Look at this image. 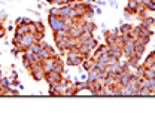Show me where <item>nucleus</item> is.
I'll use <instances>...</instances> for the list:
<instances>
[{"label": "nucleus", "instance_id": "obj_1", "mask_svg": "<svg viewBox=\"0 0 155 131\" xmlns=\"http://www.w3.org/2000/svg\"><path fill=\"white\" fill-rule=\"evenodd\" d=\"M42 63H43V61H42ZM42 63H33V64L30 66V69H28V73L31 75V77H33L36 82H40V80L43 79V76H45Z\"/></svg>", "mask_w": 155, "mask_h": 131}, {"label": "nucleus", "instance_id": "obj_2", "mask_svg": "<svg viewBox=\"0 0 155 131\" xmlns=\"http://www.w3.org/2000/svg\"><path fill=\"white\" fill-rule=\"evenodd\" d=\"M48 24L49 27L52 28V31H57V30H69V25L64 24L60 17H55V15H49L48 17Z\"/></svg>", "mask_w": 155, "mask_h": 131}, {"label": "nucleus", "instance_id": "obj_3", "mask_svg": "<svg viewBox=\"0 0 155 131\" xmlns=\"http://www.w3.org/2000/svg\"><path fill=\"white\" fill-rule=\"evenodd\" d=\"M63 77H64L63 73H58V72H54V70L46 72L45 76H43V79L48 82V85H52L54 82H60V80H63Z\"/></svg>", "mask_w": 155, "mask_h": 131}, {"label": "nucleus", "instance_id": "obj_4", "mask_svg": "<svg viewBox=\"0 0 155 131\" xmlns=\"http://www.w3.org/2000/svg\"><path fill=\"white\" fill-rule=\"evenodd\" d=\"M131 33L133 34H136L137 38L139 36H152V30H149L148 27H143V25H133V30H131Z\"/></svg>", "mask_w": 155, "mask_h": 131}, {"label": "nucleus", "instance_id": "obj_5", "mask_svg": "<svg viewBox=\"0 0 155 131\" xmlns=\"http://www.w3.org/2000/svg\"><path fill=\"white\" fill-rule=\"evenodd\" d=\"M137 8H139V2H137V0H128V3H127L124 12H127V14H130V15L133 17V15L137 14Z\"/></svg>", "mask_w": 155, "mask_h": 131}, {"label": "nucleus", "instance_id": "obj_6", "mask_svg": "<svg viewBox=\"0 0 155 131\" xmlns=\"http://www.w3.org/2000/svg\"><path fill=\"white\" fill-rule=\"evenodd\" d=\"M82 61H84V57L78 55V57H73V58H66L64 63H66L67 66H70V67H81Z\"/></svg>", "mask_w": 155, "mask_h": 131}, {"label": "nucleus", "instance_id": "obj_7", "mask_svg": "<svg viewBox=\"0 0 155 131\" xmlns=\"http://www.w3.org/2000/svg\"><path fill=\"white\" fill-rule=\"evenodd\" d=\"M81 67H82L85 72H90V70H93V69L96 67V60H94L93 57H90V58H87V60L82 61Z\"/></svg>", "mask_w": 155, "mask_h": 131}, {"label": "nucleus", "instance_id": "obj_8", "mask_svg": "<svg viewBox=\"0 0 155 131\" xmlns=\"http://www.w3.org/2000/svg\"><path fill=\"white\" fill-rule=\"evenodd\" d=\"M67 33H69V36H72V38H79L81 33H82V28H81V25H78L76 22H75V24H72V25L69 27Z\"/></svg>", "mask_w": 155, "mask_h": 131}, {"label": "nucleus", "instance_id": "obj_9", "mask_svg": "<svg viewBox=\"0 0 155 131\" xmlns=\"http://www.w3.org/2000/svg\"><path fill=\"white\" fill-rule=\"evenodd\" d=\"M131 30H133V25L128 22H125V24L122 22L119 25V33H122V34H128V33H131Z\"/></svg>", "mask_w": 155, "mask_h": 131}, {"label": "nucleus", "instance_id": "obj_10", "mask_svg": "<svg viewBox=\"0 0 155 131\" xmlns=\"http://www.w3.org/2000/svg\"><path fill=\"white\" fill-rule=\"evenodd\" d=\"M15 31L19 34H27V33H30V25L28 24H19V25H17Z\"/></svg>", "mask_w": 155, "mask_h": 131}, {"label": "nucleus", "instance_id": "obj_11", "mask_svg": "<svg viewBox=\"0 0 155 131\" xmlns=\"http://www.w3.org/2000/svg\"><path fill=\"white\" fill-rule=\"evenodd\" d=\"M140 25H143V27H148V28H149V27L155 25V19L152 18V17H149V15H148V17H145V18L140 21Z\"/></svg>", "mask_w": 155, "mask_h": 131}, {"label": "nucleus", "instance_id": "obj_12", "mask_svg": "<svg viewBox=\"0 0 155 131\" xmlns=\"http://www.w3.org/2000/svg\"><path fill=\"white\" fill-rule=\"evenodd\" d=\"M73 85H75V88H76L78 94H81V91L88 90V82H87V80H84V82H75Z\"/></svg>", "mask_w": 155, "mask_h": 131}, {"label": "nucleus", "instance_id": "obj_13", "mask_svg": "<svg viewBox=\"0 0 155 131\" xmlns=\"http://www.w3.org/2000/svg\"><path fill=\"white\" fill-rule=\"evenodd\" d=\"M151 42V36H139L136 39L134 43H139V45H143V46H148Z\"/></svg>", "mask_w": 155, "mask_h": 131}, {"label": "nucleus", "instance_id": "obj_14", "mask_svg": "<svg viewBox=\"0 0 155 131\" xmlns=\"http://www.w3.org/2000/svg\"><path fill=\"white\" fill-rule=\"evenodd\" d=\"M145 49H146V46H143V45H139V43H134V55L136 57L142 58L143 52H145Z\"/></svg>", "mask_w": 155, "mask_h": 131}, {"label": "nucleus", "instance_id": "obj_15", "mask_svg": "<svg viewBox=\"0 0 155 131\" xmlns=\"http://www.w3.org/2000/svg\"><path fill=\"white\" fill-rule=\"evenodd\" d=\"M70 5H63V6H60V15L58 17H69V14H70Z\"/></svg>", "mask_w": 155, "mask_h": 131}, {"label": "nucleus", "instance_id": "obj_16", "mask_svg": "<svg viewBox=\"0 0 155 131\" xmlns=\"http://www.w3.org/2000/svg\"><path fill=\"white\" fill-rule=\"evenodd\" d=\"M91 38H93V33L91 31H82L81 36H79V42L84 43V42H87L88 39H91Z\"/></svg>", "mask_w": 155, "mask_h": 131}, {"label": "nucleus", "instance_id": "obj_17", "mask_svg": "<svg viewBox=\"0 0 155 131\" xmlns=\"http://www.w3.org/2000/svg\"><path fill=\"white\" fill-rule=\"evenodd\" d=\"M143 77H145V79H152V77H155V72L152 70V69H149V67H145Z\"/></svg>", "mask_w": 155, "mask_h": 131}, {"label": "nucleus", "instance_id": "obj_18", "mask_svg": "<svg viewBox=\"0 0 155 131\" xmlns=\"http://www.w3.org/2000/svg\"><path fill=\"white\" fill-rule=\"evenodd\" d=\"M2 87H3V93H5V90L11 88V87H12L11 79H9V77H3V79H2Z\"/></svg>", "mask_w": 155, "mask_h": 131}, {"label": "nucleus", "instance_id": "obj_19", "mask_svg": "<svg viewBox=\"0 0 155 131\" xmlns=\"http://www.w3.org/2000/svg\"><path fill=\"white\" fill-rule=\"evenodd\" d=\"M154 63H155V57H152L151 54H149V55L146 57V60L143 61V66H145V67H151Z\"/></svg>", "mask_w": 155, "mask_h": 131}, {"label": "nucleus", "instance_id": "obj_20", "mask_svg": "<svg viewBox=\"0 0 155 131\" xmlns=\"http://www.w3.org/2000/svg\"><path fill=\"white\" fill-rule=\"evenodd\" d=\"M38 55L40 60H46V58H49V52L46 51V48H42V49L38 52Z\"/></svg>", "mask_w": 155, "mask_h": 131}, {"label": "nucleus", "instance_id": "obj_21", "mask_svg": "<svg viewBox=\"0 0 155 131\" xmlns=\"http://www.w3.org/2000/svg\"><path fill=\"white\" fill-rule=\"evenodd\" d=\"M33 25H35V30L36 31H45V25H43L42 21H35Z\"/></svg>", "mask_w": 155, "mask_h": 131}, {"label": "nucleus", "instance_id": "obj_22", "mask_svg": "<svg viewBox=\"0 0 155 131\" xmlns=\"http://www.w3.org/2000/svg\"><path fill=\"white\" fill-rule=\"evenodd\" d=\"M33 34V38H35V42H40L43 36H45V31H35V33H31Z\"/></svg>", "mask_w": 155, "mask_h": 131}, {"label": "nucleus", "instance_id": "obj_23", "mask_svg": "<svg viewBox=\"0 0 155 131\" xmlns=\"http://www.w3.org/2000/svg\"><path fill=\"white\" fill-rule=\"evenodd\" d=\"M28 49H30V51H31L33 54H38V52H39V51H40V49H42V48H40V45H39V42H35V43H33V45H31V46H30Z\"/></svg>", "mask_w": 155, "mask_h": 131}, {"label": "nucleus", "instance_id": "obj_24", "mask_svg": "<svg viewBox=\"0 0 155 131\" xmlns=\"http://www.w3.org/2000/svg\"><path fill=\"white\" fill-rule=\"evenodd\" d=\"M84 43H88V45H90V46H91L93 49H94V48H96L97 45H98V42H97V39L94 38V36H93V38H91V39H88L87 42H84Z\"/></svg>", "mask_w": 155, "mask_h": 131}, {"label": "nucleus", "instance_id": "obj_25", "mask_svg": "<svg viewBox=\"0 0 155 131\" xmlns=\"http://www.w3.org/2000/svg\"><path fill=\"white\" fill-rule=\"evenodd\" d=\"M139 95H152V93H151V88H149V87L140 88V91H139Z\"/></svg>", "mask_w": 155, "mask_h": 131}, {"label": "nucleus", "instance_id": "obj_26", "mask_svg": "<svg viewBox=\"0 0 155 131\" xmlns=\"http://www.w3.org/2000/svg\"><path fill=\"white\" fill-rule=\"evenodd\" d=\"M18 94H19L18 90H14L12 87L8 88V90H5V95H18Z\"/></svg>", "mask_w": 155, "mask_h": 131}, {"label": "nucleus", "instance_id": "obj_27", "mask_svg": "<svg viewBox=\"0 0 155 131\" xmlns=\"http://www.w3.org/2000/svg\"><path fill=\"white\" fill-rule=\"evenodd\" d=\"M46 51L49 52V57H55V55H57L55 48H54V46H51V45H48V46H46Z\"/></svg>", "mask_w": 155, "mask_h": 131}, {"label": "nucleus", "instance_id": "obj_28", "mask_svg": "<svg viewBox=\"0 0 155 131\" xmlns=\"http://www.w3.org/2000/svg\"><path fill=\"white\" fill-rule=\"evenodd\" d=\"M48 94H49V95H54V97H61V95H60V93H58L54 87H49V91H48Z\"/></svg>", "mask_w": 155, "mask_h": 131}, {"label": "nucleus", "instance_id": "obj_29", "mask_svg": "<svg viewBox=\"0 0 155 131\" xmlns=\"http://www.w3.org/2000/svg\"><path fill=\"white\" fill-rule=\"evenodd\" d=\"M49 15L58 17V15H60V6H58V8H51V9H49Z\"/></svg>", "mask_w": 155, "mask_h": 131}, {"label": "nucleus", "instance_id": "obj_30", "mask_svg": "<svg viewBox=\"0 0 155 131\" xmlns=\"http://www.w3.org/2000/svg\"><path fill=\"white\" fill-rule=\"evenodd\" d=\"M146 8H148V11H155V3L151 0V2L146 5Z\"/></svg>", "mask_w": 155, "mask_h": 131}, {"label": "nucleus", "instance_id": "obj_31", "mask_svg": "<svg viewBox=\"0 0 155 131\" xmlns=\"http://www.w3.org/2000/svg\"><path fill=\"white\" fill-rule=\"evenodd\" d=\"M9 79H11V80H14V79H18V73H17L15 70H12V72H11V75H9Z\"/></svg>", "mask_w": 155, "mask_h": 131}, {"label": "nucleus", "instance_id": "obj_32", "mask_svg": "<svg viewBox=\"0 0 155 131\" xmlns=\"http://www.w3.org/2000/svg\"><path fill=\"white\" fill-rule=\"evenodd\" d=\"M6 31H8V30H6L5 27H0V39H2V38H5V36H6Z\"/></svg>", "mask_w": 155, "mask_h": 131}, {"label": "nucleus", "instance_id": "obj_33", "mask_svg": "<svg viewBox=\"0 0 155 131\" xmlns=\"http://www.w3.org/2000/svg\"><path fill=\"white\" fill-rule=\"evenodd\" d=\"M6 18H8V15H6L3 11H0V21H5Z\"/></svg>", "mask_w": 155, "mask_h": 131}, {"label": "nucleus", "instance_id": "obj_34", "mask_svg": "<svg viewBox=\"0 0 155 131\" xmlns=\"http://www.w3.org/2000/svg\"><path fill=\"white\" fill-rule=\"evenodd\" d=\"M39 45H40V48H46V46H48V43H46V42H45L43 39H42V40L39 42Z\"/></svg>", "mask_w": 155, "mask_h": 131}, {"label": "nucleus", "instance_id": "obj_35", "mask_svg": "<svg viewBox=\"0 0 155 131\" xmlns=\"http://www.w3.org/2000/svg\"><path fill=\"white\" fill-rule=\"evenodd\" d=\"M109 5H110L112 8H118V3H116L115 0H109Z\"/></svg>", "mask_w": 155, "mask_h": 131}, {"label": "nucleus", "instance_id": "obj_36", "mask_svg": "<svg viewBox=\"0 0 155 131\" xmlns=\"http://www.w3.org/2000/svg\"><path fill=\"white\" fill-rule=\"evenodd\" d=\"M94 12H96V14H101V9H100V8H96V6H94Z\"/></svg>", "mask_w": 155, "mask_h": 131}, {"label": "nucleus", "instance_id": "obj_37", "mask_svg": "<svg viewBox=\"0 0 155 131\" xmlns=\"http://www.w3.org/2000/svg\"><path fill=\"white\" fill-rule=\"evenodd\" d=\"M72 2H87V0H72Z\"/></svg>", "mask_w": 155, "mask_h": 131}, {"label": "nucleus", "instance_id": "obj_38", "mask_svg": "<svg viewBox=\"0 0 155 131\" xmlns=\"http://www.w3.org/2000/svg\"><path fill=\"white\" fill-rule=\"evenodd\" d=\"M151 55H152V57H155V49H154V51H152V52H151Z\"/></svg>", "mask_w": 155, "mask_h": 131}, {"label": "nucleus", "instance_id": "obj_39", "mask_svg": "<svg viewBox=\"0 0 155 131\" xmlns=\"http://www.w3.org/2000/svg\"><path fill=\"white\" fill-rule=\"evenodd\" d=\"M87 2H97V0H87Z\"/></svg>", "mask_w": 155, "mask_h": 131}, {"label": "nucleus", "instance_id": "obj_40", "mask_svg": "<svg viewBox=\"0 0 155 131\" xmlns=\"http://www.w3.org/2000/svg\"><path fill=\"white\" fill-rule=\"evenodd\" d=\"M0 27H3V24H2V21H0Z\"/></svg>", "mask_w": 155, "mask_h": 131}, {"label": "nucleus", "instance_id": "obj_41", "mask_svg": "<svg viewBox=\"0 0 155 131\" xmlns=\"http://www.w3.org/2000/svg\"><path fill=\"white\" fill-rule=\"evenodd\" d=\"M0 72H2V70H0Z\"/></svg>", "mask_w": 155, "mask_h": 131}]
</instances>
